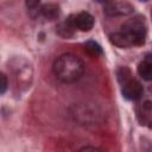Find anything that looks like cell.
Segmentation results:
<instances>
[{"instance_id":"8","label":"cell","mask_w":152,"mask_h":152,"mask_svg":"<svg viewBox=\"0 0 152 152\" xmlns=\"http://www.w3.org/2000/svg\"><path fill=\"white\" fill-rule=\"evenodd\" d=\"M40 11H42V14L49 20H53L59 15V7L56 4H46L42 6Z\"/></svg>"},{"instance_id":"11","label":"cell","mask_w":152,"mask_h":152,"mask_svg":"<svg viewBox=\"0 0 152 152\" xmlns=\"http://www.w3.org/2000/svg\"><path fill=\"white\" fill-rule=\"evenodd\" d=\"M131 77H132V74H131V71H129L128 68L122 66V68H120V69L118 70V80H119L120 84L124 83L125 81H127V80L131 78Z\"/></svg>"},{"instance_id":"4","label":"cell","mask_w":152,"mask_h":152,"mask_svg":"<svg viewBox=\"0 0 152 152\" xmlns=\"http://www.w3.org/2000/svg\"><path fill=\"white\" fill-rule=\"evenodd\" d=\"M121 87H122V95L127 100H132V101L139 100L144 91L140 82L134 80L133 77H131L127 81H125L124 83H121Z\"/></svg>"},{"instance_id":"7","label":"cell","mask_w":152,"mask_h":152,"mask_svg":"<svg viewBox=\"0 0 152 152\" xmlns=\"http://www.w3.org/2000/svg\"><path fill=\"white\" fill-rule=\"evenodd\" d=\"M138 74L145 81H152V58L147 57L138 65Z\"/></svg>"},{"instance_id":"15","label":"cell","mask_w":152,"mask_h":152,"mask_svg":"<svg viewBox=\"0 0 152 152\" xmlns=\"http://www.w3.org/2000/svg\"><path fill=\"white\" fill-rule=\"evenodd\" d=\"M96 1H97V2H103V4H106L108 0H96Z\"/></svg>"},{"instance_id":"14","label":"cell","mask_w":152,"mask_h":152,"mask_svg":"<svg viewBox=\"0 0 152 152\" xmlns=\"http://www.w3.org/2000/svg\"><path fill=\"white\" fill-rule=\"evenodd\" d=\"M89 150H91V151H96L97 148H96V147H91V146H84V147L81 148V151H89Z\"/></svg>"},{"instance_id":"12","label":"cell","mask_w":152,"mask_h":152,"mask_svg":"<svg viewBox=\"0 0 152 152\" xmlns=\"http://www.w3.org/2000/svg\"><path fill=\"white\" fill-rule=\"evenodd\" d=\"M7 88V77L5 74H1V86H0V93L4 94Z\"/></svg>"},{"instance_id":"13","label":"cell","mask_w":152,"mask_h":152,"mask_svg":"<svg viewBox=\"0 0 152 152\" xmlns=\"http://www.w3.org/2000/svg\"><path fill=\"white\" fill-rule=\"evenodd\" d=\"M28 10H36L39 5V0H25Z\"/></svg>"},{"instance_id":"2","label":"cell","mask_w":152,"mask_h":152,"mask_svg":"<svg viewBox=\"0 0 152 152\" xmlns=\"http://www.w3.org/2000/svg\"><path fill=\"white\" fill-rule=\"evenodd\" d=\"M109 39H110L112 44H114L115 46L121 48V49H127V48H131V46L142 45L145 43L146 37L121 30L120 32H115V33L110 34Z\"/></svg>"},{"instance_id":"1","label":"cell","mask_w":152,"mask_h":152,"mask_svg":"<svg viewBox=\"0 0 152 152\" xmlns=\"http://www.w3.org/2000/svg\"><path fill=\"white\" fill-rule=\"evenodd\" d=\"M84 72V64L80 57L72 53L61 55L53 63L55 76L64 83L76 82Z\"/></svg>"},{"instance_id":"16","label":"cell","mask_w":152,"mask_h":152,"mask_svg":"<svg viewBox=\"0 0 152 152\" xmlns=\"http://www.w3.org/2000/svg\"><path fill=\"white\" fill-rule=\"evenodd\" d=\"M141 1H147V0H141Z\"/></svg>"},{"instance_id":"10","label":"cell","mask_w":152,"mask_h":152,"mask_svg":"<svg viewBox=\"0 0 152 152\" xmlns=\"http://www.w3.org/2000/svg\"><path fill=\"white\" fill-rule=\"evenodd\" d=\"M84 49H86L87 52H88L89 55H91V56L97 57V56H101V55H102V49H101V46H100L96 42H94V40H88V42L84 44Z\"/></svg>"},{"instance_id":"5","label":"cell","mask_w":152,"mask_h":152,"mask_svg":"<svg viewBox=\"0 0 152 152\" xmlns=\"http://www.w3.org/2000/svg\"><path fill=\"white\" fill-rule=\"evenodd\" d=\"M146 28H147V26H146L145 18L141 15H137L132 19H128L121 26L122 31H127V32L145 36V37H146Z\"/></svg>"},{"instance_id":"6","label":"cell","mask_w":152,"mask_h":152,"mask_svg":"<svg viewBox=\"0 0 152 152\" xmlns=\"http://www.w3.org/2000/svg\"><path fill=\"white\" fill-rule=\"evenodd\" d=\"M71 20L75 28L80 31H90L94 26V18L88 12H80L76 15H71Z\"/></svg>"},{"instance_id":"9","label":"cell","mask_w":152,"mask_h":152,"mask_svg":"<svg viewBox=\"0 0 152 152\" xmlns=\"http://www.w3.org/2000/svg\"><path fill=\"white\" fill-rule=\"evenodd\" d=\"M74 28H75V26H74V24H72L71 15H70L64 23H61V24L58 25L57 31H58V33H59L62 37H64V38H69V37L72 36V33H74Z\"/></svg>"},{"instance_id":"17","label":"cell","mask_w":152,"mask_h":152,"mask_svg":"<svg viewBox=\"0 0 152 152\" xmlns=\"http://www.w3.org/2000/svg\"><path fill=\"white\" fill-rule=\"evenodd\" d=\"M151 17H152V11H151Z\"/></svg>"},{"instance_id":"3","label":"cell","mask_w":152,"mask_h":152,"mask_svg":"<svg viewBox=\"0 0 152 152\" xmlns=\"http://www.w3.org/2000/svg\"><path fill=\"white\" fill-rule=\"evenodd\" d=\"M133 5L127 0H108L103 7V12L109 17L128 15L133 12Z\"/></svg>"}]
</instances>
